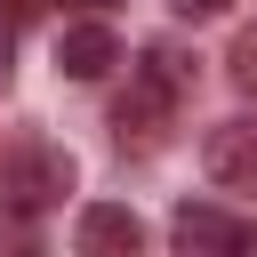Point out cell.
Instances as JSON below:
<instances>
[{
  "label": "cell",
  "mask_w": 257,
  "mask_h": 257,
  "mask_svg": "<svg viewBox=\"0 0 257 257\" xmlns=\"http://www.w3.org/2000/svg\"><path fill=\"white\" fill-rule=\"evenodd\" d=\"M0 193H8L16 217L56 209V201L72 193V153L48 145V137H16V145H8V169H0Z\"/></svg>",
  "instance_id": "1"
},
{
  "label": "cell",
  "mask_w": 257,
  "mask_h": 257,
  "mask_svg": "<svg viewBox=\"0 0 257 257\" xmlns=\"http://www.w3.org/2000/svg\"><path fill=\"white\" fill-rule=\"evenodd\" d=\"M201 169H209V185H225V193H257V120L241 112V120H217L209 137H201Z\"/></svg>",
  "instance_id": "2"
},
{
  "label": "cell",
  "mask_w": 257,
  "mask_h": 257,
  "mask_svg": "<svg viewBox=\"0 0 257 257\" xmlns=\"http://www.w3.org/2000/svg\"><path fill=\"white\" fill-rule=\"evenodd\" d=\"M169 233H177V249H209V257H249L257 249V217H225L209 201H185Z\"/></svg>",
  "instance_id": "3"
},
{
  "label": "cell",
  "mask_w": 257,
  "mask_h": 257,
  "mask_svg": "<svg viewBox=\"0 0 257 257\" xmlns=\"http://www.w3.org/2000/svg\"><path fill=\"white\" fill-rule=\"evenodd\" d=\"M112 64H120L112 24H96V16H88V24H64V32H56V72H64V80H104Z\"/></svg>",
  "instance_id": "4"
},
{
  "label": "cell",
  "mask_w": 257,
  "mask_h": 257,
  "mask_svg": "<svg viewBox=\"0 0 257 257\" xmlns=\"http://www.w3.org/2000/svg\"><path fill=\"white\" fill-rule=\"evenodd\" d=\"M72 241H80L88 257H137V249H145V225H137V209H120V201H88L80 225H72Z\"/></svg>",
  "instance_id": "5"
},
{
  "label": "cell",
  "mask_w": 257,
  "mask_h": 257,
  "mask_svg": "<svg viewBox=\"0 0 257 257\" xmlns=\"http://www.w3.org/2000/svg\"><path fill=\"white\" fill-rule=\"evenodd\" d=\"M169 104H177V88H169L161 72H137V80H128V96L112 104L120 145H128V137H137V145H153V137H161V120H169Z\"/></svg>",
  "instance_id": "6"
},
{
  "label": "cell",
  "mask_w": 257,
  "mask_h": 257,
  "mask_svg": "<svg viewBox=\"0 0 257 257\" xmlns=\"http://www.w3.org/2000/svg\"><path fill=\"white\" fill-rule=\"evenodd\" d=\"M225 72H233V80H241V88L257 96V32H241V40H233V56H225Z\"/></svg>",
  "instance_id": "7"
},
{
  "label": "cell",
  "mask_w": 257,
  "mask_h": 257,
  "mask_svg": "<svg viewBox=\"0 0 257 257\" xmlns=\"http://www.w3.org/2000/svg\"><path fill=\"white\" fill-rule=\"evenodd\" d=\"M169 8H177L185 24H209V16H225V0H169Z\"/></svg>",
  "instance_id": "8"
},
{
  "label": "cell",
  "mask_w": 257,
  "mask_h": 257,
  "mask_svg": "<svg viewBox=\"0 0 257 257\" xmlns=\"http://www.w3.org/2000/svg\"><path fill=\"white\" fill-rule=\"evenodd\" d=\"M0 88H8V24H0Z\"/></svg>",
  "instance_id": "9"
},
{
  "label": "cell",
  "mask_w": 257,
  "mask_h": 257,
  "mask_svg": "<svg viewBox=\"0 0 257 257\" xmlns=\"http://www.w3.org/2000/svg\"><path fill=\"white\" fill-rule=\"evenodd\" d=\"M72 8H112V0H72Z\"/></svg>",
  "instance_id": "10"
}]
</instances>
